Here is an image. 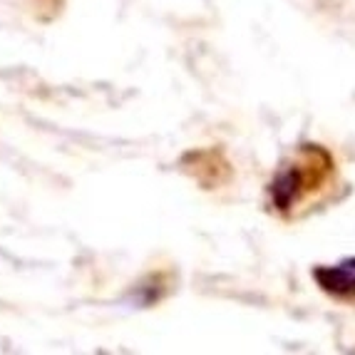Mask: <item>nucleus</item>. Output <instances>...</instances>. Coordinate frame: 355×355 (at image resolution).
Returning a JSON list of instances; mask_svg holds the SVG:
<instances>
[{
    "mask_svg": "<svg viewBox=\"0 0 355 355\" xmlns=\"http://www.w3.org/2000/svg\"><path fill=\"white\" fill-rule=\"evenodd\" d=\"M331 166L333 159L320 147H315V144L303 147L296 159L291 162V164H286L276 174V179H273L271 199L276 204V209L291 211L308 191L315 189V184H320L326 179V174L331 172Z\"/></svg>",
    "mask_w": 355,
    "mask_h": 355,
    "instance_id": "1",
    "label": "nucleus"
},
{
    "mask_svg": "<svg viewBox=\"0 0 355 355\" xmlns=\"http://www.w3.org/2000/svg\"><path fill=\"white\" fill-rule=\"evenodd\" d=\"M313 279L328 296L355 303V259H345L333 266H318Z\"/></svg>",
    "mask_w": 355,
    "mask_h": 355,
    "instance_id": "2",
    "label": "nucleus"
}]
</instances>
